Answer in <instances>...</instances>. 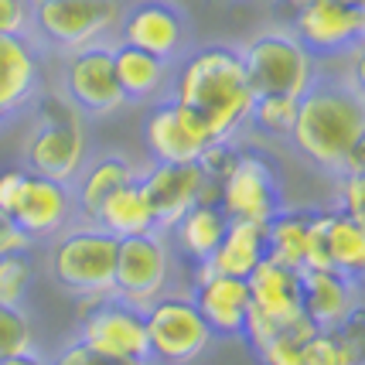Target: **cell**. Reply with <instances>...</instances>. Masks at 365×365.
<instances>
[{
    "instance_id": "6da1fadb",
    "label": "cell",
    "mask_w": 365,
    "mask_h": 365,
    "mask_svg": "<svg viewBox=\"0 0 365 365\" xmlns=\"http://www.w3.org/2000/svg\"><path fill=\"white\" fill-rule=\"evenodd\" d=\"M171 99L191 110L208 140H229L250 120L253 89L242 68V55L232 45H205L181 58L171 72Z\"/></svg>"
},
{
    "instance_id": "7a4b0ae2",
    "label": "cell",
    "mask_w": 365,
    "mask_h": 365,
    "mask_svg": "<svg viewBox=\"0 0 365 365\" xmlns=\"http://www.w3.org/2000/svg\"><path fill=\"white\" fill-rule=\"evenodd\" d=\"M290 143L304 160L321 171H349L351 154L365 143V106L359 82L314 76L297 96V113L290 127Z\"/></svg>"
},
{
    "instance_id": "3957f363",
    "label": "cell",
    "mask_w": 365,
    "mask_h": 365,
    "mask_svg": "<svg viewBox=\"0 0 365 365\" xmlns=\"http://www.w3.org/2000/svg\"><path fill=\"white\" fill-rule=\"evenodd\" d=\"M28 171L72 185V178L86 164V127L79 110L65 93H48L38 103V123H34L28 147H24Z\"/></svg>"
},
{
    "instance_id": "277c9868",
    "label": "cell",
    "mask_w": 365,
    "mask_h": 365,
    "mask_svg": "<svg viewBox=\"0 0 365 365\" xmlns=\"http://www.w3.org/2000/svg\"><path fill=\"white\" fill-rule=\"evenodd\" d=\"M113 267H116V236L96 222L62 232L48 259L55 284L82 301L113 294Z\"/></svg>"
},
{
    "instance_id": "5b68a950",
    "label": "cell",
    "mask_w": 365,
    "mask_h": 365,
    "mask_svg": "<svg viewBox=\"0 0 365 365\" xmlns=\"http://www.w3.org/2000/svg\"><path fill=\"white\" fill-rule=\"evenodd\" d=\"M239 55H242V68H246L253 96H301L318 76L314 55L294 38V31L256 34L239 48Z\"/></svg>"
},
{
    "instance_id": "8992f818",
    "label": "cell",
    "mask_w": 365,
    "mask_h": 365,
    "mask_svg": "<svg viewBox=\"0 0 365 365\" xmlns=\"http://www.w3.org/2000/svg\"><path fill=\"white\" fill-rule=\"evenodd\" d=\"M143 324H147V345H150V362L160 365H188L195 362L208 341L215 338L205 324L198 304L191 294H160L143 307Z\"/></svg>"
},
{
    "instance_id": "52a82bcc",
    "label": "cell",
    "mask_w": 365,
    "mask_h": 365,
    "mask_svg": "<svg viewBox=\"0 0 365 365\" xmlns=\"http://www.w3.org/2000/svg\"><path fill=\"white\" fill-rule=\"evenodd\" d=\"M250 318L242 328V338L250 341V349H259L273 331H280L284 324L304 318L301 311V270L277 263V259H263L250 277Z\"/></svg>"
},
{
    "instance_id": "ba28073f",
    "label": "cell",
    "mask_w": 365,
    "mask_h": 365,
    "mask_svg": "<svg viewBox=\"0 0 365 365\" xmlns=\"http://www.w3.org/2000/svg\"><path fill=\"white\" fill-rule=\"evenodd\" d=\"M120 0H41L31 7V31L51 48L76 51L96 45L120 28Z\"/></svg>"
},
{
    "instance_id": "9c48e42d",
    "label": "cell",
    "mask_w": 365,
    "mask_h": 365,
    "mask_svg": "<svg viewBox=\"0 0 365 365\" xmlns=\"http://www.w3.org/2000/svg\"><path fill=\"white\" fill-rule=\"evenodd\" d=\"M168 280H171V246L158 229L116 239V267H113L116 297L147 307L168 290Z\"/></svg>"
},
{
    "instance_id": "30bf717a",
    "label": "cell",
    "mask_w": 365,
    "mask_h": 365,
    "mask_svg": "<svg viewBox=\"0 0 365 365\" xmlns=\"http://www.w3.org/2000/svg\"><path fill=\"white\" fill-rule=\"evenodd\" d=\"M219 208L229 219H250V222H270L284 208L280 178L267 154L259 150H239L236 164L219 181Z\"/></svg>"
},
{
    "instance_id": "8fae6325",
    "label": "cell",
    "mask_w": 365,
    "mask_h": 365,
    "mask_svg": "<svg viewBox=\"0 0 365 365\" xmlns=\"http://www.w3.org/2000/svg\"><path fill=\"white\" fill-rule=\"evenodd\" d=\"M86 349L103 355H123V359H150L147 345V324L143 307L123 301L116 294L93 297L79 318V338Z\"/></svg>"
},
{
    "instance_id": "7c38bea8",
    "label": "cell",
    "mask_w": 365,
    "mask_h": 365,
    "mask_svg": "<svg viewBox=\"0 0 365 365\" xmlns=\"http://www.w3.org/2000/svg\"><path fill=\"white\" fill-rule=\"evenodd\" d=\"M62 82L72 106L86 116H110L127 103V96L116 82V72H113V48L106 41L68 51Z\"/></svg>"
},
{
    "instance_id": "4fadbf2b",
    "label": "cell",
    "mask_w": 365,
    "mask_h": 365,
    "mask_svg": "<svg viewBox=\"0 0 365 365\" xmlns=\"http://www.w3.org/2000/svg\"><path fill=\"white\" fill-rule=\"evenodd\" d=\"M365 31V7L349 0H318L294 11V38L301 41L314 58L341 55L359 48Z\"/></svg>"
},
{
    "instance_id": "5bb4252c",
    "label": "cell",
    "mask_w": 365,
    "mask_h": 365,
    "mask_svg": "<svg viewBox=\"0 0 365 365\" xmlns=\"http://www.w3.org/2000/svg\"><path fill=\"white\" fill-rule=\"evenodd\" d=\"M191 301L198 304V311L212 328V334L242 338V328H246V318H250L246 277L219 273L212 267V259H202V263H195V273H191Z\"/></svg>"
},
{
    "instance_id": "9a60e30c",
    "label": "cell",
    "mask_w": 365,
    "mask_h": 365,
    "mask_svg": "<svg viewBox=\"0 0 365 365\" xmlns=\"http://www.w3.org/2000/svg\"><path fill=\"white\" fill-rule=\"evenodd\" d=\"M143 143H147L154 160L191 164L208 143V133L195 113L185 110L181 103H175L171 96H164V99L154 103V110L143 120Z\"/></svg>"
},
{
    "instance_id": "2e32d148",
    "label": "cell",
    "mask_w": 365,
    "mask_h": 365,
    "mask_svg": "<svg viewBox=\"0 0 365 365\" xmlns=\"http://www.w3.org/2000/svg\"><path fill=\"white\" fill-rule=\"evenodd\" d=\"M76 212L72 202V188L65 181L45 178L38 171H24L21 191H17L14 205H11V219L21 225V232L28 239H51L58 236L68 219Z\"/></svg>"
},
{
    "instance_id": "e0dca14e",
    "label": "cell",
    "mask_w": 365,
    "mask_h": 365,
    "mask_svg": "<svg viewBox=\"0 0 365 365\" xmlns=\"http://www.w3.org/2000/svg\"><path fill=\"white\" fill-rule=\"evenodd\" d=\"M116 31H120V41L175 62L185 51L188 24H185L181 7H175L171 0H137L133 7H127L120 14Z\"/></svg>"
},
{
    "instance_id": "ac0fdd59",
    "label": "cell",
    "mask_w": 365,
    "mask_h": 365,
    "mask_svg": "<svg viewBox=\"0 0 365 365\" xmlns=\"http://www.w3.org/2000/svg\"><path fill=\"white\" fill-rule=\"evenodd\" d=\"M143 188V198L154 212V229L168 232L175 229V222L188 212L191 205H198V188H202V168L191 160V164H164L154 160L143 175H137Z\"/></svg>"
},
{
    "instance_id": "d6986e66",
    "label": "cell",
    "mask_w": 365,
    "mask_h": 365,
    "mask_svg": "<svg viewBox=\"0 0 365 365\" xmlns=\"http://www.w3.org/2000/svg\"><path fill=\"white\" fill-rule=\"evenodd\" d=\"M301 311L318 331H338L362 311V280L338 270H301Z\"/></svg>"
},
{
    "instance_id": "ffe728a7",
    "label": "cell",
    "mask_w": 365,
    "mask_h": 365,
    "mask_svg": "<svg viewBox=\"0 0 365 365\" xmlns=\"http://www.w3.org/2000/svg\"><path fill=\"white\" fill-rule=\"evenodd\" d=\"M41 58L31 34H0V103L14 113L38 93Z\"/></svg>"
},
{
    "instance_id": "44dd1931",
    "label": "cell",
    "mask_w": 365,
    "mask_h": 365,
    "mask_svg": "<svg viewBox=\"0 0 365 365\" xmlns=\"http://www.w3.org/2000/svg\"><path fill=\"white\" fill-rule=\"evenodd\" d=\"M113 48V72L116 82L127 96V103H147V99H160L171 86V62L158 58L143 48H133L127 41Z\"/></svg>"
},
{
    "instance_id": "7402d4cb",
    "label": "cell",
    "mask_w": 365,
    "mask_h": 365,
    "mask_svg": "<svg viewBox=\"0 0 365 365\" xmlns=\"http://www.w3.org/2000/svg\"><path fill=\"white\" fill-rule=\"evenodd\" d=\"M127 181H137V168L123 154H103V158L82 164V171L72 178V202L93 222L99 205Z\"/></svg>"
},
{
    "instance_id": "603a6c76",
    "label": "cell",
    "mask_w": 365,
    "mask_h": 365,
    "mask_svg": "<svg viewBox=\"0 0 365 365\" xmlns=\"http://www.w3.org/2000/svg\"><path fill=\"white\" fill-rule=\"evenodd\" d=\"M267 259V225L250 219H229L219 250L212 253V267L219 273L250 277Z\"/></svg>"
},
{
    "instance_id": "cb8c5ba5",
    "label": "cell",
    "mask_w": 365,
    "mask_h": 365,
    "mask_svg": "<svg viewBox=\"0 0 365 365\" xmlns=\"http://www.w3.org/2000/svg\"><path fill=\"white\" fill-rule=\"evenodd\" d=\"M225 225H229V215L219 205H191L175 222L171 232H175L181 253L188 256L191 263H202V259H212V253L219 250Z\"/></svg>"
},
{
    "instance_id": "d4e9b609",
    "label": "cell",
    "mask_w": 365,
    "mask_h": 365,
    "mask_svg": "<svg viewBox=\"0 0 365 365\" xmlns=\"http://www.w3.org/2000/svg\"><path fill=\"white\" fill-rule=\"evenodd\" d=\"M93 222L103 225V229L113 232L116 239L137 236V232H150V229H154V212H150L147 198H143L140 181H127L123 188L113 191L110 198L99 205Z\"/></svg>"
},
{
    "instance_id": "484cf974",
    "label": "cell",
    "mask_w": 365,
    "mask_h": 365,
    "mask_svg": "<svg viewBox=\"0 0 365 365\" xmlns=\"http://www.w3.org/2000/svg\"><path fill=\"white\" fill-rule=\"evenodd\" d=\"M328 267L345 277H359V280L365 270L362 219H351L338 208H331V222H328Z\"/></svg>"
},
{
    "instance_id": "4316f807",
    "label": "cell",
    "mask_w": 365,
    "mask_h": 365,
    "mask_svg": "<svg viewBox=\"0 0 365 365\" xmlns=\"http://www.w3.org/2000/svg\"><path fill=\"white\" fill-rule=\"evenodd\" d=\"M307 208H280L267 222V256L277 263H287L294 270H304V239H307Z\"/></svg>"
},
{
    "instance_id": "83f0119b",
    "label": "cell",
    "mask_w": 365,
    "mask_h": 365,
    "mask_svg": "<svg viewBox=\"0 0 365 365\" xmlns=\"http://www.w3.org/2000/svg\"><path fill=\"white\" fill-rule=\"evenodd\" d=\"M314 331H318V328L307 318L290 321V324H284L280 331H273L270 338L256 349V359H259V365H301L304 341Z\"/></svg>"
},
{
    "instance_id": "f1b7e54d",
    "label": "cell",
    "mask_w": 365,
    "mask_h": 365,
    "mask_svg": "<svg viewBox=\"0 0 365 365\" xmlns=\"http://www.w3.org/2000/svg\"><path fill=\"white\" fill-rule=\"evenodd\" d=\"M294 113H297V96H280V93L253 96L246 123L263 130L267 137H287L290 127H294Z\"/></svg>"
},
{
    "instance_id": "f546056e",
    "label": "cell",
    "mask_w": 365,
    "mask_h": 365,
    "mask_svg": "<svg viewBox=\"0 0 365 365\" xmlns=\"http://www.w3.org/2000/svg\"><path fill=\"white\" fill-rule=\"evenodd\" d=\"M301 365H362V349L341 331H314L304 341Z\"/></svg>"
},
{
    "instance_id": "4dcf8cb0",
    "label": "cell",
    "mask_w": 365,
    "mask_h": 365,
    "mask_svg": "<svg viewBox=\"0 0 365 365\" xmlns=\"http://www.w3.org/2000/svg\"><path fill=\"white\" fill-rule=\"evenodd\" d=\"M34 280V263L28 250H14V253L0 256V301L4 304H24L28 290Z\"/></svg>"
},
{
    "instance_id": "1f68e13d",
    "label": "cell",
    "mask_w": 365,
    "mask_h": 365,
    "mask_svg": "<svg viewBox=\"0 0 365 365\" xmlns=\"http://www.w3.org/2000/svg\"><path fill=\"white\" fill-rule=\"evenodd\" d=\"M31 349H34L31 318L24 314L21 304L0 301V359L4 355H17V351H31Z\"/></svg>"
},
{
    "instance_id": "d6a6232c",
    "label": "cell",
    "mask_w": 365,
    "mask_h": 365,
    "mask_svg": "<svg viewBox=\"0 0 365 365\" xmlns=\"http://www.w3.org/2000/svg\"><path fill=\"white\" fill-rule=\"evenodd\" d=\"M236 154H239V147L232 143V137H229V140H208L205 147H202V154L195 158V164L202 168V175L205 178L222 181L225 171L236 164Z\"/></svg>"
},
{
    "instance_id": "836d02e7",
    "label": "cell",
    "mask_w": 365,
    "mask_h": 365,
    "mask_svg": "<svg viewBox=\"0 0 365 365\" xmlns=\"http://www.w3.org/2000/svg\"><path fill=\"white\" fill-rule=\"evenodd\" d=\"M51 365H150V359H123V355H103V351L86 349L82 341L65 345Z\"/></svg>"
},
{
    "instance_id": "e575fe53",
    "label": "cell",
    "mask_w": 365,
    "mask_h": 365,
    "mask_svg": "<svg viewBox=\"0 0 365 365\" xmlns=\"http://www.w3.org/2000/svg\"><path fill=\"white\" fill-rule=\"evenodd\" d=\"M338 212H345L351 219H365V171L338 175Z\"/></svg>"
},
{
    "instance_id": "d590c367",
    "label": "cell",
    "mask_w": 365,
    "mask_h": 365,
    "mask_svg": "<svg viewBox=\"0 0 365 365\" xmlns=\"http://www.w3.org/2000/svg\"><path fill=\"white\" fill-rule=\"evenodd\" d=\"M0 34H31L28 0H0Z\"/></svg>"
},
{
    "instance_id": "8d00e7d4",
    "label": "cell",
    "mask_w": 365,
    "mask_h": 365,
    "mask_svg": "<svg viewBox=\"0 0 365 365\" xmlns=\"http://www.w3.org/2000/svg\"><path fill=\"white\" fill-rule=\"evenodd\" d=\"M14 250H31V239L21 232V225L11 219L7 208H0V256L14 253Z\"/></svg>"
},
{
    "instance_id": "74e56055",
    "label": "cell",
    "mask_w": 365,
    "mask_h": 365,
    "mask_svg": "<svg viewBox=\"0 0 365 365\" xmlns=\"http://www.w3.org/2000/svg\"><path fill=\"white\" fill-rule=\"evenodd\" d=\"M24 171H28V168H4V171H0V208L11 212L17 191H21V181H24Z\"/></svg>"
},
{
    "instance_id": "f35d334b",
    "label": "cell",
    "mask_w": 365,
    "mask_h": 365,
    "mask_svg": "<svg viewBox=\"0 0 365 365\" xmlns=\"http://www.w3.org/2000/svg\"><path fill=\"white\" fill-rule=\"evenodd\" d=\"M0 365H51L48 359H41L38 351H17V355H4L0 359Z\"/></svg>"
},
{
    "instance_id": "ab89813d",
    "label": "cell",
    "mask_w": 365,
    "mask_h": 365,
    "mask_svg": "<svg viewBox=\"0 0 365 365\" xmlns=\"http://www.w3.org/2000/svg\"><path fill=\"white\" fill-rule=\"evenodd\" d=\"M294 11H301V7H307V4H318V0H287Z\"/></svg>"
},
{
    "instance_id": "60d3db41",
    "label": "cell",
    "mask_w": 365,
    "mask_h": 365,
    "mask_svg": "<svg viewBox=\"0 0 365 365\" xmlns=\"http://www.w3.org/2000/svg\"><path fill=\"white\" fill-rule=\"evenodd\" d=\"M7 116H11V110H7V106H4V103H0V127H4V123H7Z\"/></svg>"
},
{
    "instance_id": "b9f144b4",
    "label": "cell",
    "mask_w": 365,
    "mask_h": 365,
    "mask_svg": "<svg viewBox=\"0 0 365 365\" xmlns=\"http://www.w3.org/2000/svg\"><path fill=\"white\" fill-rule=\"evenodd\" d=\"M349 4H359V7H365V0H349Z\"/></svg>"
},
{
    "instance_id": "7bdbcfd3",
    "label": "cell",
    "mask_w": 365,
    "mask_h": 365,
    "mask_svg": "<svg viewBox=\"0 0 365 365\" xmlns=\"http://www.w3.org/2000/svg\"><path fill=\"white\" fill-rule=\"evenodd\" d=\"M28 4H31V7H38V4H41V0H28Z\"/></svg>"
}]
</instances>
